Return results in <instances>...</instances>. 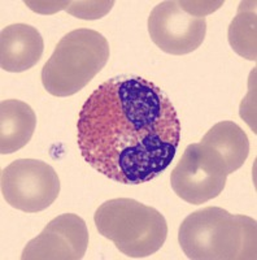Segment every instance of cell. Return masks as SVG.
I'll return each instance as SVG.
<instances>
[{
    "instance_id": "2",
    "label": "cell",
    "mask_w": 257,
    "mask_h": 260,
    "mask_svg": "<svg viewBox=\"0 0 257 260\" xmlns=\"http://www.w3.org/2000/svg\"><path fill=\"white\" fill-rule=\"evenodd\" d=\"M178 242L192 260H256L257 222L224 208L205 207L183 220Z\"/></svg>"
},
{
    "instance_id": "6",
    "label": "cell",
    "mask_w": 257,
    "mask_h": 260,
    "mask_svg": "<svg viewBox=\"0 0 257 260\" xmlns=\"http://www.w3.org/2000/svg\"><path fill=\"white\" fill-rule=\"evenodd\" d=\"M2 195L7 203L26 213L45 211L60 194L56 171L46 161L18 159L2 171Z\"/></svg>"
},
{
    "instance_id": "5",
    "label": "cell",
    "mask_w": 257,
    "mask_h": 260,
    "mask_svg": "<svg viewBox=\"0 0 257 260\" xmlns=\"http://www.w3.org/2000/svg\"><path fill=\"white\" fill-rule=\"evenodd\" d=\"M228 176L224 159L216 150L203 143H192L171 172L170 185L182 201L199 206L224 191Z\"/></svg>"
},
{
    "instance_id": "1",
    "label": "cell",
    "mask_w": 257,
    "mask_h": 260,
    "mask_svg": "<svg viewBox=\"0 0 257 260\" xmlns=\"http://www.w3.org/2000/svg\"><path fill=\"white\" fill-rule=\"evenodd\" d=\"M78 147L96 172L124 185L161 175L180 141L170 98L138 76H116L85 102L77 122Z\"/></svg>"
},
{
    "instance_id": "12",
    "label": "cell",
    "mask_w": 257,
    "mask_h": 260,
    "mask_svg": "<svg viewBox=\"0 0 257 260\" xmlns=\"http://www.w3.org/2000/svg\"><path fill=\"white\" fill-rule=\"evenodd\" d=\"M256 25V2H242L229 26L228 38L231 48L249 61L257 60Z\"/></svg>"
},
{
    "instance_id": "15",
    "label": "cell",
    "mask_w": 257,
    "mask_h": 260,
    "mask_svg": "<svg viewBox=\"0 0 257 260\" xmlns=\"http://www.w3.org/2000/svg\"><path fill=\"white\" fill-rule=\"evenodd\" d=\"M256 83H253V87L251 86L248 95L243 99L240 104V116L244 118V121L249 125L253 133H256Z\"/></svg>"
},
{
    "instance_id": "11",
    "label": "cell",
    "mask_w": 257,
    "mask_h": 260,
    "mask_svg": "<svg viewBox=\"0 0 257 260\" xmlns=\"http://www.w3.org/2000/svg\"><path fill=\"white\" fill-rule=\"evenodd\" d=\"M203 145L216 150L224 159L228 175L237 172L249 154V141L244 130L233 121H221L213 125L201 138Z\"/></svg>"
},
{
    "instance_id": "3",
    "label": "cell",
    "mask_w": 257,
    "mask_h": 260,
    "mask_svg": "<svg viewBox=\"0 0 257 260\" xmlns=\"http://www.w3.org/2000/svg\"><path fill=\"white\" fill-rule=\"evenodd\" d=\"M94 221L104 238L112 241L122 254L133 259L154 255L168 237V224L163 213L135 199L104 202L95 212Z\"/></svg>"
},
{
    "instance_id": "4",
    "label": "cell",
    "mask_w": 257,
    "mask_h": 260,
    "mask_svg": "<svg viewBox=\"0 0 257 260\" xmlns=\"http://www.w3.org/2000/svg\"><path fill=\"white\" fill-rule=\"evenodd\" d=\"M109 43L92 29H77L62 37L42 69V83L53 96L77 94L91 82L109 59Z\"/></svg>"
},
{
    "instance_id": "9",
    "label": "cell",
    "mask_w": 257,
    "mask_h": 260,
    "mask_svg": "<svg viewBox=\"0 0 257 260\" xmlns=\"http://www.w3.org/2000/svg\"><path fill=\"white\" fill-rule=\"evenodd\" d=\"M45 50L41 32L27 24L4 27L0 34V65L11 73L29 71L38 64Z\"/></svg>"
},
{
    "instance_id": "10",
    "label": "cell",
    "mask_w": 257,
    "mask_h": 260,
    "mask_svg": "<svg viewBox=\"0 0 257 260\" xmlns=\"http://www.w3.org/2000/svg\"><path fill=\"white\" fill-rule=\"evenodd\" d=\"M36 127L34 110L25 102L8 99L0 104V154L9 155L30 142Z\"/></svg>"
},
{
    "instance_id": "7",
    "label": "cell",
    "mask_w": 257,
    "mask_h": 260,
    "mask_svg": "<svg viewBox=\"0 0 257 260\" xmlns=\"http://www.w3.org/2000/svg\"><path fill=\"white\" fill-rule=\"evenodd\" d=\"M148 32L160 50L180 56L200 47L207 34V21L185 12L178 2L166 0L151 11Z\"/></svg>"
},
{
    "instance_id": "8",
    "label": "cell",
    "mask_w": 257,
    "mask_h": 260,
    "mask_svg": "<svg viewBox=\"0 0 257 260\" xmlns=\"http://www.w3.org/2000/svg\"><path fill=\"white\" fill-rule=\"evenodd\" d=\"M89 246L85 220L76 213H62L48 222L38 237L25 246L22 260H81Z\"/></svg>"
},
{
    "instance_id": "14",
    "label": "cell",
    "mask_w": 257,
    "mask_h": 260,
    "mask_svg": "<svg viewBox=\"0 0 257 260\" xmlns=\"http://www.w3.org/2000/svg\"><path fill=\"white\" fill-rule=\"evenodd\" d=\"M178 4L185 12L196 17H204L224 6V2H178Z\"/></svg>"
},
{
    "instance_id": "16",
    "label": "cell",
    "mask_w": 257,
    "mask_h": 260,
    "mask_svg": "<svg viewBox=\"0 0 257 260\" xmlns=\"http://www.w3.org/2000/svg\"><path fill=\"white\" fill-rule=\"evenodd\" d=\"M30 9L42 15H50L61 9H66L69 2H25Z\"/></svg>"
},
{
    "instance_id": "13",
    "label": "cell",
    "mask_w": 257,
    "mask_h": 260,
    "mask_svg": "<svg viewBox=\"0 0 257 260\" xmlns=\"http://www.w3.org/2000/svg\"><path fill=\"white\" fill-rule=\"evenodd\" d=\"M115 6V2H69L66 7V12L74 17L81 18V20H99L109 13L111 9Z\"/></svg>"
}]
</instances>
